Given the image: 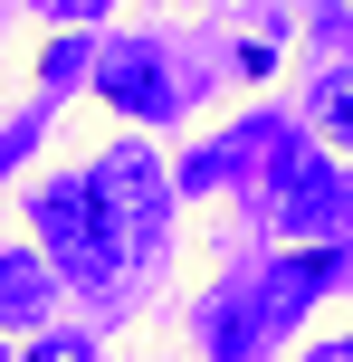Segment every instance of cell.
Masks as SVG:
<instances>
[{"instance_id": "6da1fadb", "label": "cell", "mask_w": 353, "mask_h": 362, "mask_svg": "<svg viewBox=\"0 0 353 362\" xmlns=\"http://www.w3.org/2000/svg\"><path fill=\"white\" fill-rule=\"evenodd\" d=\"M325 276H335V248H296V257H277L258 286H229L220 305H210V353H220V362H248L277 325L306 315V296H316Z\"/></svg>"}, {"instance_id": "7a4b0ae2", "label": "cell", "mask_w": 353, "mask_h": 362, "mask_svg": "<svg viewBox=\"0 0 353 362\" xmlns=\"http://www.w3.org/2000/svg\"><path fill=\"white\" fill-rule=\"evenodd\" d=\"M29 229H38V248H48L57 276H76V286H115L125 238L105 229V210H96V181H48V191H29Z\"/></svg>"}, {"instance_id": "3957f363", "label": "cell", "mask_w": 353, "mask_h": 362, "mask_svg": "<svg viewBox=\"0 0 353 362\" xmlns=\"http://www.w3.org/2000/svg\"><path fill=\"white\" fill-rule=\"evenodd\" d=\"M267 210H277L296 238H316V248H325V238L353 219V191H344V172L325 163L306 134H277V153H267Z\"/></svg>"}, {"instance_id": "277c9868", "label": "cell", "mask_w": 353, "mask_h": 362, "mask_svg": "<svg viewBox=\"0 0 353 362\" xmlns=\"http://www.w3.org/2000/svg\"><path fill=\"white\" fill-rule=\"evenodd\" d=\"M86 181H96V210H105V229L125 238V248H134V238H153V229L172 219V181H163V163H153L144 144H115Z\"/></svg>"}, {"instance_id": "5b68a950", "label": "cell", "mask_w": 353, "mask_h": 362, "mask_svg": "<svg viewBox=\"0 0 353 362\" xmlns=\"http://www.w3.org/2000/svg\"><path fill=\"white\" fill-rule=\"evenodd\" d=\"M96 86H105L125 115H172V76H163V48H144V38L105 48V76H96Z\"/></svg>"}, {"instance_id": "8992f818", "label": "cell", "mask_w": 353, "mask_h": 362, "mask_svg": "<svg viewBox=\"0 0 353 362\" xmlns=\"http://www.w3.org/2000/svg\"><path fill=\"white\" fill-rule=\"evenodd\" d=\"M48 305H57V276H48V257L10 248V257H0V325H48Z\"/></svg>"}, {"instance_id": "52a82bcc", "label": "cell", "mask_w": 353, "mask_h": 362, "mask_svg": "<svg viewBox=\"0 0 353 362\" xmlns=\"http://www.w3.org/2000/svg\"><path fill=\"white\" fill-rule=\"evenodd\" d=\"M316 134H325L335 153H353V67H335V76L316 86Z\"/></svg>"}, {"instance_id": "ba28073f", "label": "cell", "mask_w": 353, "mask_h": 362, "mask_svg": "<svg viewBox=\"0 0 353 362\" xmlns=\"http://www.w3.org/2000/svg\"><path fill=\"white\" fill-rule=\"evenodd\" d=\"M258 144H267V134L248 124V134H229V144H210V153H191V172H182V191H210V181H229V172H239V153H258Z\"/></svg>"}, {"instance_id": "9c48e42d", "label": "cell", "mask_w": 353, "mask_h": 362, "mask_svg": "<svg viewBox=\"0 0 353 362\" xmlns=\"http://www.w3.org/2000/svg\"><path fill=\"white\" fill-rule=\"evenodd\" d=\"M29 362H86V334H48V344H38Z\"/></svg>"}, {"instance_id": "30bf717a", "label": "cell", "mask_w": 353, "mask_h": 362, "mask_svg": "<svg viewBox=\"0 0 353 362\" xmlns=\"http://www.w3.org/2000/svg\"><path fill=\"white\" fill-rule=\"evenodd\" d=\"M306 362H353V334H344V344H325V353H306Z\"/></svg>"}, {"instance_id": "8fae6325", "label": "cell", "mask_w": 353, "mask_h": 362, "mask_svg": "<svg viewBox=\"0 0 353 362\" xmlns=\"http://www.w3.org/2000/svg\"><path fill=\"white\" fill-rule=\"evenodd\" d=\"M335 10H344V19H353V0H335Z\"/></svg>"}, {"instance_id": "7c38bea8", "label": "cell", "mask_w": 353, "mask_h": 362, "mask_svg": "<svg viewBox=\"0 0 353 362\" xmlns=\"http://www.w3.org/2000/svg\"><path fill=\"white\" fill-rule=\"evenodd\" d=\"M0 163H10V153H0Z\"/></svg>"}]
</instances>
